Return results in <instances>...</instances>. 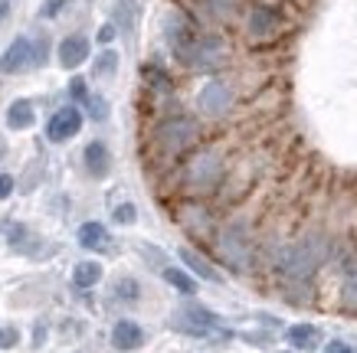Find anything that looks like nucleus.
Returning a JSON list of instances; mask_svg holds the SVG:
<instances>
[{
    "label": "nucleus",
    "instance_id": "obj_1",
    "mask_svg": "<svg viewBox=\"0 0 357 353\" xmlns=\"http://www.w3.org/2000/svg\"><path fill=\"white\" fill-rule=\"evenodd\" d=\"M328 249H331V242L325 233H305L302 239L275 246V252H269V272L282 281V288L285 285H308V281H314L318 268L325 265Z\"/></svg>",
    "mask_w": 357,
    "mask_h": 353
},
{
    "label": "nucleus",
    "instance_id": "obj_2",
    "mask_svg": "<svg viewBox=\"0 0 357 353\" xmlns=\"http://www.w3.org/2000/svg\"><path fill=\"white\" fill-rule=\"evenodd\" d=\"M200 141H204L200 121L187 111H171V115H161L154 121L151 134H148V157L161 167H174L177 161H184Z\"/></svg>",
    "mask_w": 357,
    "mask_h": 353
},
{
    "label": "nucleus",
    "instance_id": "obj_3",
    "mask_svg": "<svg viewBox=\"0 0 357 353\" xmlns=\"http://www.w3.org/2000/svg\"><path fill=\"white\" fill-rule=\"evenodd\" d=\"M227 157L220 148H200L197 144L184 157L181 171H177V190L184 200H210L223 190L227 183Z\"/></svg>",
    "mask_w": 357,
    "mask_h": 353
},
{
    "label": "nucleus",
    "instance_id": "obj_4",
    "mask_svg": "<svg viewBox=\"0 0 357 353\" xmlns=\"http://www.w3.org/2000/svg\"><path fill=\"white\" fill-rule=\"evenodd\" d=\"M213 249H217V258L233 272V275H246V272H252L256 258H259V246H256L252 226H249L246 219L220 223L217 233H213Z\"/></svg>",
    "mask_w": 357,
    "mask_h": 353
},
{
    "label": "nucleus",
    "instance_id": "obj_5",
    "mask_svg": "<svg viewBox=\"0 0 357 353\" xmlns=\"http://www.w3.org/2000/svg\"><path fill=\"white\" fill-rule=\"evenodd\" d=\"M161 30H164V43H167L171 56L187 69V63H190V56H194V46H197V40H200V30H204V26H200L190 13H184L181 7H174V10L164 13Z\"/></svg>",
    "mask_w": 357,
    "mask_h": 353
},
{
    "label": "nucleus",
    "instance_id": "obj_6",
    "mask_svg": "<svg viewBox=\"0 0 357 353\" xmlns=\"http://www.w3.org/2000/svg\"><path fill=\"white\" fill-rule=\"evenodd\" d=\"M227 59H229L227 40L213 30H200V40H197L194 56H190L187 69H190V72H217V69H223Z\"/></svg>",
    "mask_w": 357,
    "mask_h": 353
},
{
    "label": "nucleus",
    "instance_id": "obj_7",
    "mask_svg": "<svg viewBox=\"0 0 357 353\" xmlns=\"http://www.w3.org/2000/svg\"><path fill=\"white\" fill-rule=\"evenodd\" d=\"M174 216L184 226V233H190L194 239H210L213 226H217V213H213V206H206V200H181Z\"/></svg>",
    "mask_w": 357,
    "mask_h": 353
},
{
    "label": "nucleus",
    "instance_id": "obj_8",
    "mask_svg": "<svg viewBox=\"0 0 357 353\" xmlns=\"http://www.w3.org/2000/svg\"><path fill=\"white\" fill-rule=\"evenodd\" d=\"M282 33V13L269 3H256L249 7L246 17V40L249 43H275V36Z\"/></svg>",
    "mask_w": 357,
    "mask_h": 353
},
{
    "label": "nucleus",
    "instance_id": "obj_9",
    "mask_svg": "<svg viewBox=\"0 0 357 353\" xmlns=\"http://www.w3.org/2000/svg\"><path fill=\"white\" fill-rule=\"evenodd\" d=\"M236 105V95H233V86L223 82V79H210L200 92H197V108L200 115L206 118H227Z\"/></svg>",
    "mask_w": 357,
    "mask_h": 353
},
{
    "label": "nucleus",
    "instance_id": "obj_10",
    "mask_svg": "<svg viewBox=\"0 0 357 353\" xmlns=\"http://www.w3.org/2000/svg\"><path fill=\"white\" fill-rule=\"evenodd\" d=\"M174 327L190 337H210L213 331H220V317L213 311H206L204 304H184L174 314Z\"/></svg>",
    "mask_w": 357,
    "mask_h": 353
},
{
    "label": "nucleus",
    "instance_id": "obj_11",
    "mask_svg": "<svg viewBox=\"0 0 357 353\" xmlns=\"http://www.w3.org/2000/svg\"><path fill=\"white\" fill-rule=\"evenodd\" d=\"M82 121H86V115L76 105L56 108L53 118L46 121V138L53 141V144H66V141H73L82 131Z\"/></svg>",
    "mask_w": 357,
    "mask_h": 353
},
{
    "label": "nucleus",
    "instance_id": "obj_12",
    "mask_svg": "<svg viewBox=\"0 0 357 353\" xmlns=\"http://www.w3.org/2000/svg\"><path fill=\"white\" fill-rule=\"evenodd\" d=\"M337 272H341V311L357 314V249L337 252Z\"/></svg>",
    "mask_w": 357,
    "mask_h": 353
},
{
    "label": "nucleus",
    "instance_id": "obj_13",
    "mask_svg": "<svg viewBox=\"0 0 357 353\" xmlns=\"http://www.w3.org/2000/svg\"><path fill=\"white\" fill-rule=\"evenodd\" d=\"M33 69V40L30 36H17L3 53H0V75H17Z\"/></svg>",
    "mask_w": 357,
    "mask_h": 353
},
{
    "label": "nucleus",
    "instance_id": "obj_14",
    "mask_svg": "<svg viewBox=\"0 0 357 353\" xmlns=\"http://www.w3.org/2000/svg\"><path fill=\"white\" fill-rule=\"evenodd\" d=\"M89 53H92V43H89V36H82V33H69L63 43H59V49H56V59H59V65L63 69H79V65L89 59Z\"/></svg>",
    "mask_w": 357,
    "mask_h": 353
},
{
    "label": "nucleus",
    "instance_id": "obj_15",
    "mask_svg": "<svg viewBox=\"0 0 357 353\" xmlns=\"http://www.w3.org/2000/svg\"><path fill=\"white\" fill-rule=\"evenodd\" d=\"M141 343H144V331H141V324L135 321H119L112 327V347L121 353H131L138 350Z\"/></svg>",
    "mask_w": 357,
    "mask_h": 353
},
{
    "label": "nucleus",
    "instance_id": "obj_16",
    "mask_svg": "<svg viewBox=\"0 0 357 353\" xmlns=\"http://www.w3.org/2000/svg\"><path fill=\"white\" fill-rule=\"evenodd\" d=\"M177 256H181V262H184V268L190 272V275H197V279H204V281H223V279H220V272H217V265H213L210 258L200 256L197 249L184 246Z\"/></svg>",
    "mask_w": 357,
    "mask_h": 353
},
{
    "label": "nucleus",
    "instance_id": "obj_17",
    "mask_svg": "<svg viewBox=\"0 0 357 353\" xmlns=\"http://www.w3.org/2000/svg\"><path fill=\"white\" fill-rule=\"evenodd\" d=\"M82 161H86V171L92 173V177H105L112 167V154L102 141H92V144H86V150H82Z\"/></svg>",
    "mask_w": 357,
    "mask_h": 353
},
{
    "label": "nucleus",
    "instance_id": "obj_18",
    "mask_svg": "<svg viewBox=\"0 0 357 353\" xmlns=\"http://www.w3.org/2000/svg\"><path fill=\"white\" fill-rule=\"evenodd\" d=\"M285 337H289V343H292V350H314L318 343H321V331L314 327V324H292L289 331H285Z\"/></svg>",
    "mask_w": 357,
    "mask_h": 353
},
{
    "label": "nucleus",
    "instance_id": "obj_19",
    "mask_svg": "<svg viewBox=\"0 0 357 353\" xmlns=\"http://www.w3.org/2000/svg\"><path fill=\"white\" fill-rule=\"evenodd\" d=\"M76 239L86 252H102V249H109V229L102 223H82Z\"/></svg>",
    "mask_w": 357,
    "mask_h": 353
},
{
    "label": "nucleus",
    "instance_id": "obj_20",
    "mask_svg": "<svg viewBox=\"0 0 357 353\" xmlns=\"http://www.w3.org/2000/svg\"><path fill=\"white\" fill-rule=\"evenodd\" d=\"M33 121H36V108H33L30 98H17V102H10V108H7V128L26 131Z\"/></svg>",
    "mask_w": 357,
    "mask_h": 353
},
{
    "label": "nucleus",
    "instance_id": "obj_21",
    "mask_svg": "<svg viewBox=\"0 0 357 353\" xmlns=\"http://www.w3.org/2000/svg\"><path fill=\"white\" fill-rule=\"evenodd\" d=\"M141 79H144V88H148V95L154 98H164V95H171V75L164 72V69H158V65H144L141 69Z\"/></svg>",
    "mask_w": 357,
    "mask_h": 353
},
{
    "label": "nucleus",
    "instance_id": "obj_22",
    "mask_svg": "<svg viewBox=\"0 0 357 353\" xmlns=\"http://www.w3.org/2000/svg\"><path fill=\"white\" fill-rule=\"evenodd\" d=\"M73 281H76V288H96L98 281H102V265L86 258V262H79L73 268Z\"/></svg>",
    "mask_w": 357,
    "mask_h": 353
},
{
    "label": "nucleus",
    "instance_id": "obj_23",
    "mask_svg": "<svg viewBox=\"0 0 357 353\" xmlns=\"http://www.w3.org/2000/svg\"><path fill=\"white\" fill-rule=\"evenodd\" d=\"M164 281H167L171 288H177L181 295H194L197 291V279L187 268H164Z\"/></svg>",
    "mask_w": 357,
    "mask_h": 353
},
{
    "label": "nucleus",
    "instance_id": "obj_24",
    "mask_svg": "<svg viewBox=\"0 0 357 353\" xmlns=\"http://www.w3.org/2000/svg\"><path fill=\"white\" fill-rule=\"evenodd\" d=\"M92 72H96V79H112V75L119 72V53H115V49H102V53L96 56Z\"/></svg>",
    "mask_w": 357,
    "mask_h": 353
},
{
    "label": "nucleus",
    "instance_id": "obj_25",
    "mask_svg": "<svg viewBox=\"0 0 357 353\" xmlns=\"http://www.w3.org/2000/svg\"><path fill=\"white\" fill-rule=\"evenodd\" d=\"M82 105H86V111H89L92 121H105V118H109V102H105L102 95H96V92H89V98L82 102Z\"/></svg>",
    "mask_w": 357,
    "mask_h": 353
},
{
    "label": "nucleus",
    "instance_id": "obj_26",
    "mask_svg": "<svg viewBox=\"0 0 357 353\" xmlns=\"http://www.w3.org/2000/svg\"><path fill=\"white\" fill-rule=\"evenodd\" d=\"M46 59H50V40L40 36V40H33V69H36V65H46Z\"/></svg>",
    "mask_w": 357,
    "mask_h": 353
},
{
    "label": "nucleus",
    "instance_id": "obj_27",
    "mask_svg": "<svg viewBox=\"0 0 357 353\" xmlns=\"http://www.w3.org/2000/svg\"><path fill=\"white\" fill-rule=\"evenodd\" d=\"M115 223L119 226H131L135 223V216H138V210H135V203H121V206H115Z\"/></svg>",
    "mask_w": 357,
    "mask_h": 353
},
{
    "label": "nucleus",
    "instance_id": "obj_28",
    "mask_svg": "<svg viewBox=\"0 0 357 353\" xmlns=\"http://www.w3.org/2000/svg\"><path fill=\"white\" fill-rule=\"evenodd\" d=\"M20 343V331L17 327H0V350H13Z\"/></svg>",
    "mask_w": 357,
    "mask_h": 353
},
{
    "label": "nucleus",
    "instance_id": "obj_29",
    "mask_svg": "<svg viewBox=\"0 0 357 353\" xmlns=\"http://www.w3.org/2000/svg\"><path fill=\"white\" fill-rule=\"evenodd\" d=\"M63 7H66V0H43V7H40V17H43V20H56V17L63 13Z\"/></svg>",
    "mask_w": 357,
    "mask_h": 353
},
{
    "label": "nucleus",
    "instance_id": "obj_30",
    "mask_svg": "<svg viewBox=\"0 0 357 353\" xmlns=\"http://www.w3.org/2000/svg\"><path fill=\"white\" fill-rule=\"evenodd\" d=\"M115 295H119V298H128V301H135V298H138V285H135V281H131V279H121L119 285H115Z\"/></svg>",
    "mask_w": 357,
    "mask_h": 353
},
{
    "label": "nucleus",
    "instance_id": "obj_31",
    "mask_svg": "<svg viewBox=\"0 0 357 353\" xmlns=\"http://www.w3.org/2000/svg\"><path fill=\"white\" fill-rule=\"evenodd\" d=\"M69 95L76 98V102H86L89 98V86H86V79H73V82H69Z\"/></svg>",
    "mask_w": 357,
    "mask_h": 353
},
{
    "label": "nucleus",
    "instance_id": "obj_32",
    "mask_svg": "<svg viewBox=\"0 0 357 353\" xmlns=\"http://www.w3.org/2000/svg\"><path fill=\"white\" fill-rule=\"evenodd\" d=\"M115 36H119V26H115V23H105V26L98 30V43H102V46H109L112 40H115Z\"/></svg>",
    "mask_w": 357,
    "mask_h": 353
},
{
    "label": "nucleus",
    "instance_id": "obj_33",
    "mask_svg": "<svg viewBox=\"0 0 357 353\" xmlns=\"http://www.w3.org/2000/svg\"><path fill=\"white\" fill-rule=\"evenodd\" d=\"M325 353H357V350L347 340H328L325 343Z\"/></svg>",
    "mask_w": 357,
    "mask_h": 353
},
{
    "label": "nucleus",
    "instance_id": "obj_34",
    "mask_svg": "<svg viewBox=\"0 0 357 353\" xmlns=\"http://www.w3.org/2000/svg\"><path fill=\"white\" fill-rule=\"evenodd\" d=\"M13 193V173H0V200H7Z\"/></svg>",
    "mask_w": 357,
    "mask_h": 353
},
{
    "label": "nucleus",
    "instance_id": "obj_35",
    "mask_svg": "<svg viewBox=\"0 0 357 353\" xmlns=\"http://www.w3.org/2000/svg\"><path fill=\"white\" fill-rule=\"evenodd\" d=\"M10 7H13V0H0V23L10 17Z\"/></svg>",
    "mask_w": 357,
    "mask_h": 353
},
{
    "label": "nucleus",
    "instance_id": "obj_36",
    "mask_svg": "<svg viewBox=\"0 0 357 353\" xmlns=\"http://www.w3.org/2000/svg\"><path fill=\"white\" fill-rule=\"evenodd\" d=\"M0 157H3V138H0Z\"/></svg>",
    "mask_w": 357,
    "mask_h": 353
},
{
    "label": "nucleus",
    "instance_id": "obj_37",
    "mask_svg": "<svg viewBox=\"0 0 357 353\" xmlns=\"http://www.w3.org/2000/svg\"><path fill=\"white\" fill-rule=\"evenodd\" d=\"M279 353H295V350H279Z\"/></svg>",
    "mask_w": 357,
    "mask_h": 353
}]
</instances>
